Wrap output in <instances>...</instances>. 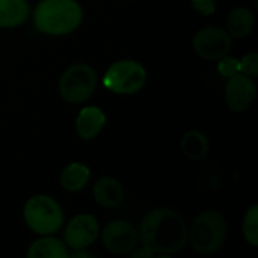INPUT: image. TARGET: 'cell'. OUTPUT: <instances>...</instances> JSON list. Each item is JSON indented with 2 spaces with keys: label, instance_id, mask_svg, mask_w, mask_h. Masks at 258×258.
Instances as JSON below:
<instances>
[{
  "label": "cell",
  "instance_id": "cell-18",
  "mask_svg": "<svg viewBox=\"0 0 258 258\" xmlns=\"http://www.w3.org/2000/svg\"><path fill=\"white\" fill-rule=\"evenodd\" d=\"M243 236L246 241L251 246H258V206L253 204L248 211L246 212V216L243 219Z\"/></svg>",
  "mask_w": 258,
  "mask_h": 258
},
{
  "label": "cell",
  "instance_id": "cell-17",
  "mask_svg": "<svg viewBox=\"0 0 258 258\" xmlns=\"http://www.w3.org/2000/svg\"><path fill=\"white\" fill-rule=\"evenodd\" d=\"M181 150L191 160H203L209 151V141L203 133L198 130L188 131L181 139Z\"/></svg>",
  "mask_w": 258,
  "mask_h": 258
},
{
  "label": "cell",
  "instance_id": "cell-9",
  "mask_svg": "<svg viewBox=\"0 0 258 258\" xmlns=\"http://www.w3.org/2000/svg\"><path fill=\"white\" fill-rule=\"evenodd\" d=\"M100 226L92 214L82 213L68 222L64 231V241L75 251L85 249L97 239Z\"/></svg>",
  "mask_w": 258,
  "mask_h": 258
},
{
  "label": "cell",
  "instance_id": "cell-12",
  "mask_svg": "<svg viewBox=\"0 0 258 258\" xmlns=\"http://www.w3.org/2000/svg\"><path fill=\"white\" fill-rule=\"evenodd\" d=\"M93 198L103 208H115L125 198V190L112 176L100 178L93 185Z\"/></svg>",
  "mask_w": 258,
  "mask_h": 258
},
{
  "label": "cell",
  "instance_id": "cell-10",
  "mask_svg": "<svg viewBox=\"0 0 258 258\" xmlns=\"http://www.w3.org/2000/svg\"><path fill=\"white\" fill-rule=\"evenodd\" d=\"M256 83L249 76L243 73L228 77L226 85V102L233 112L246 111L256 97Z\"/></svg>",
  "mask_w": 258,
  "mask_h": 258
},
{
  "label": "cell",
  "instance_id": "cell-3",
  "mask_svg": "<svg viewBox=\"0 0 258 258\" xmlns=\"http://www.w3.org/2000/svg\"><path fill=\"white\" fill-rule=\"evenodd\" d=\"M227 238V222L216 211H204L197 217L189 229L191 248L201 254H213L223 247Z\"/></svg>",
  "mask_w": 258,
  "mask_h": 258
},
{
  "label": "cell",
  "instance_id": "cell-11",
  "mask_svg": "<svg viewBox=\"0 0 258 258\" xmlns=\"http://www.w3.org/2000/svg\"><path fill=\"white\" fill-rule=\"evenodd\" d=\"M106 116L102 110L95 106H87L80 111L76 120V130L83 140H92L102 131Z\"/></svg>",
  "mask_w": 258,
  "mask_h": 258
},
{
  "label": "cell",
  "instance_id": "cell-19",
  "mask_svg": "<svg viewBox=\"0 0 258 258\" xmlns=\"http://www.w3.org/2000/svg\"><path fill=\"white\" fill-rule=\"evenodd\" d=\"M239 71L243 75L249 76V77H256L258 75V54L254 52L248 53L243 55L239 60Z\"/></svg>",
  "mask_w": 258,
  "mask_h": 258
},
{
  "label": "cell",
  "instance_id": "cell-2",
  "mask_svg": "<svg viewBox=\"0 0 258 258\" xmlns=\"http://www.w3.org/2000/svg\"><path fill=\"white\" fill-rule=\"evenodd\" d=\"M83 12L77 0H42L34 10L35 29L48 35H66L77 29Z\"/></svg>",
  "mask_w": 258,
  "mask_h": 258
},
{
  "label": "cell",
  "instance_id": "cell-20",
  "mask_svg": "<svg viewBox=\"0 0 258 258\" xmlns=\"http://www.w3.org/2000/svg\"><path fill=\"white\" fill-rule=\"evenodd\" d=\"M218 71L223 77H232V76L241 73L239 71V60L233 57H223L219 59Z\"/></svg>",
  "mask_w": 258,
  "mask_h": 258
},
{
  "label": "cell",
  "instance_id": "cell-5",
  "mask_svg": "<svg viewBox=\"0 0 258 258\" xmlns=\"http://www.w3.org/2000/svg\"><path fill=\"white\" fill-rule=\"evenodd\" d=\"M60 97L68 103H82L92 97L97 88V73L87 63H77L63 72L59 78Z\"/></svg>",
  "mask_w": 258,
  "mask_h": 258
},
{
  "label": "cell",
  "instance_id": "cell-13",
  "mask_svg": "<svg viewBox=\"0 0 258 258\" xmlns=\"http://www.w3.org/2000/svg\"><path fill=\"white\" fill-rule=\"evenodd\" d=\"M256 18L251 9L246 7H237L227 17V32L231 37L246 38L253 30Z\"/></svg>",
  "mask_w": 258,
  "mask_h": 258
},
{
  "label": "cell",
  "instance_id": "cell-21",
  "mask_svg": "<svg viewBox=\"0 0 258 258\" xmlns=\"http://www.w3.org/2000/svg\"><path fill=\"white\" fill-rule=\"evenodd\" d=\"M197 12L203 15H212L216 12V0H190Z\"/></svg>",
  "mask_w": 258,
  "mask_h": 258
},
{
  "label": "cell",
  "instance_id": "cell-22",
  "mask_svg": "<svg viewBox=\"0 0 258 258\" xmlns=\"http://www.w3.org/2000/svg\"><path fill=\"white\" fill-rule=\"evenodd\" d=\"M130 256L133 258H153L155 254L151 251H149L148 248L143 247V248H139L138 251L130 252Z\"/></svg>",
  "mask_w": 258,
  "mask_h": 258
},
{
  "label": "cell",
  "instance_id": "cell-16",
  "mask_svg": "<svg viewBox=\"0 0 258 258\" xmlns=\"http://www.w3.org/2000/svg\"><path fill=\"white\" fill-rule=\"evenodd\" d=\"M91 171L81 163H72L63 169L60 174V185L68 191H80L87 185Z\"/></svg>",
  "mask_w": 258,
  "mask_h": 258
},
{
  "label": "cell",
  "instance_id": "cell-7",
  "mask_svg": "<svg viewBox=\"0 0 258 258\" xmlns=\"http://www.w3.org/2000/svg\"><path fill=\"white\" fill-rule=\"evenodd\" d=\"M197 54L207 60H219L228 55L232 48V37L218 27H206L197 32L193 39Z\"/></svg>",
  "mask_w": 258,
  "mask_h": 258
},
{
  "label": "cell",
  "instance_id": "cell-8",
  "mask_svg": "<svg viewBox=\"0 0 258 258\" xmlns=\"http://www.w3.org/2000/svg\"><path fill=\"white\" fill-rule=\"evenodd\" d=\"M139 232L130 222L123 219L108 222L102 231V243L113 254H127L136 248Z\"/></svg>",
  "mask_w": 258,
  "mask_h": 258
},
{
  "label": "cell",
  "instance_id": "cell-1",
  "mask_svg": "<svg viewBox=\"0 0 258 258\" xmlns=\"http://www.w3.org/2000/svg\"><path fill=\"white\" fill-rule=\"evenodd\" d=\"M139 238L143 247L154 254L170 256L185 248L189 229L185 221L169 208H156L149 212L139 227Z\"/></svg>",
  "mask_w": 258,
  "mask_h": 258
},
{
  "label": "cell",
  "instance_id": "cell-6",
  "mask_svg": "<svg viewBox=\"0 0 258 258\" xmlns=\"http://www.w3.org/2000/svg\"><path fill=\"white\" fill-rule=\"evenodd\" d=\"M146 71L136 60L123 59L113 63L103 76V86L118 95H134L145 86Z\"/></svg>",
  "mask_w": 258,
  "mask_h": 258
},
{
  "label": "cell",
  "instance_id": "cell-23",
  "mask_svg": "<svg viewBox=\"0 0 258 258\" xmlns=\"http://www.w3.org/2000/svg\"><path fill=\"white\" fill-rule=\"evenodd\" d=\"M90 256H91L90 253H85V252H83V253H78V252H76V253L71 254V257H90Z\"/></svg>",
  "mask_w": 258,
  "mask_h": 258
},
{
  "label": "cell",
  "instance_id": "cell-15",
  "mask_svg": "<svg viewBox=\"0 0 258 258\" xmlns=\"http://www.w3.org/2000/svg\"><path fill=\"white\" fill-rule=\"evenodd\" d=\"M64 243L54 237H43L30 244L27 257L29 258H66L68 257Z\"/></svg>",
  "mask_w": 258,
  "mask_h": 258
},
{
  "label": "cell",
  "instance_id": "cell-14",
  "mask_svg": "<svg viewBox=\"0 0 258 258\" xmlns=\"http://www.w3.org/2000/svg\"><path fill=\"white\" fill-rule=\"evenodd\" d=\"M29 17L27 0H0V28H14Z\"/></svg>",
  "mask_w": 258,
  "mask_h": 258
},
{
  "label": "cell",
  "instance_id": "cell-4",
  "mask_svg": "<svg viewBox=\"0 0 258 258\" xmlns=\"http://www.w3.org/2000/svg\"><path fill=\"white\" fill-rule=\"evenodd\" d=\"M24 221L34 233L53 234L63 226V211L59 204L49 196L37 194L28 199L24 206Z\"/></svg>",
  "mask_w": 258,
  "mask_h": 258
}]
</instances>
